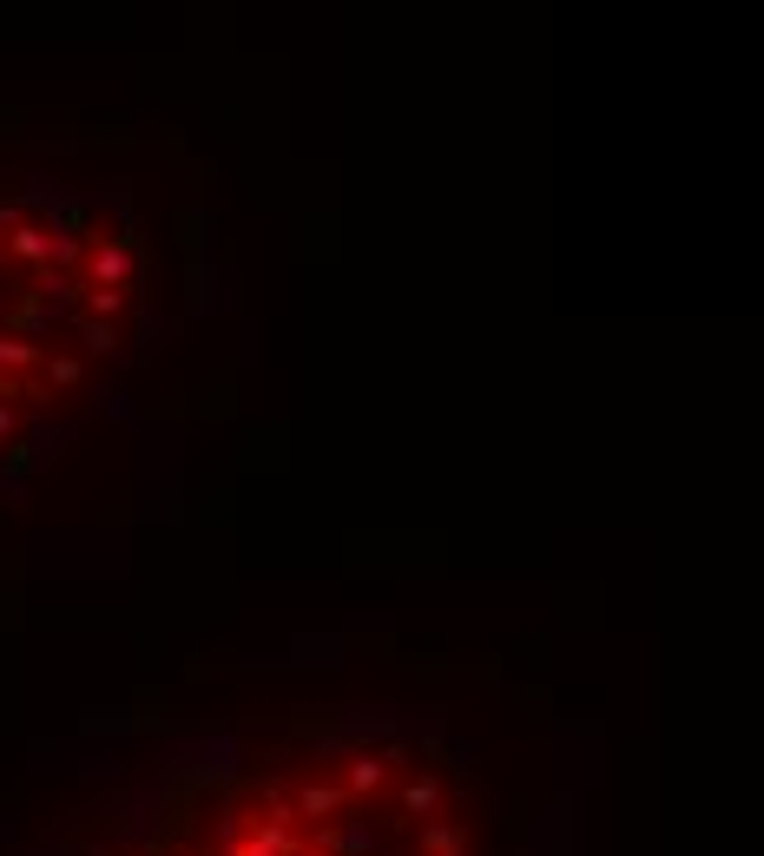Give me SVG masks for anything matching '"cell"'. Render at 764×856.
I'll return each mask as SVG.
<instances>
[{
	"mask_svg": "<svg viewBox=\"0 0 764 856\" xmlns=\"http://www.w3.org/2000/svg\"><path fill=\"white\" fill-rule=\"evenodd\" d=\"M53 382H60V389H66V382H80V363H73V356H60V363H53Z\"/></svg>",
	"mask_w": 764,
	"mask_h": 856,
	"instance_id": "cell-10",
	"label": "cell"
},
{
	"mask_svg": "<svg viewBox=\"0 0 764 856\" xmlns=\"http://www.w3.org/2000/svg\"><path fill=\"white\" fill-rule=\"evenodd\" d=\"M47 238H53V231H33V224H14V238H7V251H14L20 264H47V257H53V244H47Z\"/></svg>",
	"mask_w": 764,
	"mask_h": 856,
	"instance_id": "cell-1",
	"label": "cell"
},
{
	"mask_svg": "<svg viewBox=\"0 0 764 856\" xmlns=\"http://www.w3.org/2000/svg\"><path fill=\"white\" fill-rule=\"evenodd\" d=\"M462 843H468L462 824H429V830H422V850H429V856H455Z\"/></svg>",
	"mask_w": 764,
	"mask_h": 856,
	"instance_id": "cell-4",
	"label": "cell"
},
{
	"mask_svg": "<svg viewBox=\"0 0 764 856\" xmlns=\"http://www.w3.org/2000/svg\"><path fill=\"white\" fill-rule=\"evenodd\" d=\"M93 277H99V290H112L119 277H132V257L119 251V244H112V251H99V257H93Z\"/></svg>",
	"mask_w": 764,
	"mask_h": 856,
	"instance_id": "cell-3",
	"label": "cell"
},
{
	"mask_svg": "<svg viewBox=\"0 0 764 856\" xmlns=\"http://www.w3.org/2000/svg\"><path fill=\"white\" fill-rule=\"evenodd\" d=\"M455 856H462V850H455Z\"/></svg>",
	"mask_w": 764,
	"mask_h": 856,
	"instance_id": "cell-13",
	"label": "cell"
},
{
	"mask_svg": "<svg viewBox=\"0 0 764 856\" xmlns=\"http://www.w3.org/2000/svg\"><path fill=\"white\" fill-rule=\"evenodd\" d=\"M297 804L310 810V817H323V810H336V804H343V791H330V784H310V791H303Z\"/></svg>",
	"mask_w": 764,
	"mask_h": 856,
	"instance_id": "cell-7",
	"label": "cell"
},
{
	"mask_svg": "<svg viewBox=\"0 0 764 856\" xmlns=\"http://www.w3.org/2000/svg\"><path fill=\"white\" fill-rule=\"evenodd\" d=\"M119 303H126V297H119V290H93V310H99V317H112Z\"/></svg>",
	"mask_w": 764,
	"mask_h": 856,
	"instance_id": "cell-9",
	"label": "cell"
},
{
	"mask_svg": "<svg viewBox=\"0 0 764 856\" xmlns=\"http://www.w3.org/2000/svg\"><path fill=\"white\" fill-rule=\"evenodd\" d=\"M7 428H14V415H7V402H0V435H7Z\"/></svg>",
	"mask_w": 764,
	"mask_h": 856,
	"instance_id": "cell-11",
	"label": "cell"
},
{
	"mask_svg": "<svg viewBox=\"0 0 764 856\" xmlns=\"http://www.w3.org/2000/svg\"><path fill=\"white\" fill-rule=\"evenodd\" d=\"M435 797H442V784H435V777H415L409 791H402V810H409V817H422V810H435Z\"/></svg>",
	"mask_w": 764,
	"mask_h": 856,
	"instance_id": "cell-5",
	"label": "cell"
},
{
	"mask_svg": "<svg viewBox=\"0 0 764 856\" xmlns=\"http://www.w3.org/2000/svg\"><path fill=\"white\" fill-rule=\"evenodd\" d=\"M40 363V343H20V336H0V369H27Z\"/></svg>",
	"mask_w": 764,
	"mask_h": 856,
	"instance_id": "cell-6",
	"label": "cell"
},
{
	"mask_svg": "<svg viewBox=\"0 0 764 856\" xmlns=\"http://www.w3.org/2000/svg\"><path fill=\"white\" fill-rule=\"evenodd\" d=\"M382 771H389L382 758H350V777H343V797H369V791L382 784Z\"/></svg>",
	"mask_w": 764,
	"mask_h": 856,
	"instance_id": "cell-2",
	"label": "cell"
},
{
	"mask_svg": "<svg viewBox=\"0 0 764 856\" xmlns=\"http://www.w3.org/2000/svg\"><path fill=\"white\" fill-rule=\"evenodd\" d=\"M310 856H330V850H310Z\"/></svg>",
	"mask_w": 764,
	"mask_h": 856,
	"instance_id": "cell-12",
	"label": "cell"
},
{
	"mask_svg": "<svg viewBox=\"0 0 764 856\" xmlns=\"http://www.w3.org/2000/svg\"><path fill=\"white\" fill-rule=\"evenodd\" d=\"M80 343L93 349V356H106V349H112V330H106V323H86V317H80Z\"/></svg>",
	"mask_w": 764,
	"mask_h": 856,
	"instance_id": "cell-8",
	"label": "cell"
}]
</instances>
